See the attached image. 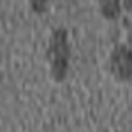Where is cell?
<instances>
[{
    "mask_svg": "<svg viewBox=\"0 0 132 132\" xmlns=\"http://www.w3.org/2000/svg\"><path fill=\"white\" fill-rule=\"evenodd\" d=\"M48 4H50V0H30L32 11L37 14H44L48 11Z\"/></svg>",
    "mask_w": 132,
    "mask_h": 132,
    "instance_id": "cell-4",
    "label": "cell"
},
{
    "mask_svg": "<svg viewBox=\"0 0 132 132\" xmlns=\"http://www.w3.org/2000/svg\"><path fill=\"white\" fill-rule=\"evenodd\" d=\"M108 67L116 81H132V50L125 44H116L109 55Z\"/></svg>",
    "mask_w": 132,
    "mask_h": 132,
    "instance_id": "cell-2",
    "label": "cell"
},
{
    "mask_svg": "<svg viewBox=\"0 0 132 132\" xmlns=\"http://www.w3.org/2000/svg\"><path fill=\"white\" fill-rule=\"evenodd\" d=\"M122 0H99L101 14L109 21H114L122 14Z\"/></svg>",
    "mask_w": 132,
    "mask_h": 132,
    "instance_id": "cell-3",
    "label": "cell"
},
{
    "mask_svg": "<svg viewBox=\"0 0 132 132\" xmlns=\"http://www.w3.org/2000/svg\"><path fill=\"white\" fill-rule=\"evenodd\" d=\"M122 5H123V9L127 11V12H130V14H132V0H123Z\"/></svg>",
    "mask_w": 132,
    "mask_h": 132,
    "instance_id": "cell-6",
    "label": "cell"
},
{
    "mask_svg": "<svg viewBox=\"0 0 132 132\" xmlns=\"http://www.w3.org/2000/svg\"><path fill=\"white\" fill-rule=\"evenodd\" d=\"M123 27L127 28V42L129 46H132V21L129 18H123Z\"/></svg>",
    "mask_w": 132,
    "mask_h": 132,
    "instance_id": "cell-5",
    "label": "cell"
},
{
    "mask_svg": "<svg viewBox=\"0 0 132 132\" xmlns=\"http://www.w3.org/2000/svg\"><path fill=\"white\" fill-rule=\"evenodd\" d=\"M46 58L50 62V74L56 83L65 81L69 74V60H71V44L67 28H55L50 37Z\"/></svg>",
    "mask_w": 132,
    "mask_h": 132,
    "instance_id": "cell-1",
    "label": "cell"
}]
</instances>
